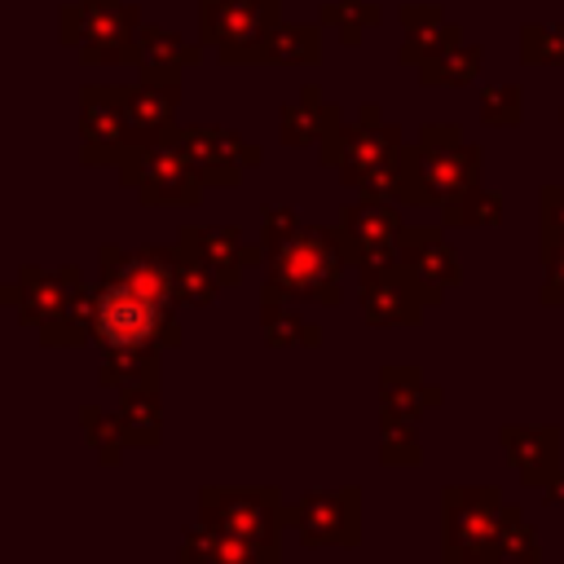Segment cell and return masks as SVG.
Here are the masks:
<instances>
[{
  "instance_id": "cell-1",
  "label": "cell",
  "mask_w": 564,
  "mask_h": 564,
  "mask_svg": "<svg viewBox=\"0 0 564 564\" xmlns=\"http://www.w3.org/2000/svg\"><path fill=\"white\" fill-rule=\"evenodd\" d=\"M401 128L383 119V110L375 101L361 106L357 123H339L326 141H322V163L339 167L344 185L361 189V194H397L401 181Z\"/></svg>"
},
{
  "instance_id": "cell-2",
  "label": "cell",
  "mask_w": 564,
  "mask_h": 564,
  "mask_svg": "<svg viewBox=\"0 0 564 564\" xmlns=\"http://www.w3.org/2000/svg\"><path fill=\"white\" fill-rule=\"evenodd\" d=\"M480 176V150L471 141H463L458 128L449 123H432L423 128V137L414 145H405L401 154V181L397 194L401 203H449L458 194H467Z\"/></svg>"
},
{
  "instance_id": "cell-3",
  "label": "cell",
  "mask_w": 564,
  "mask_h": 564,
  "mask_svg": "<svg viewBox=\"0 0 564 564\" xmlns=\"http://www.w3.org/2000/svg\"><path fill=\"white\" fill-rule=\"evenodd\" d=\"M137 26H141V9L128 0H75L57 13V40L75 48L84 66L132 62Z\"/></svg>"
},
{
  "instance_id": "cell-4",
  "label": "cell",
  "mask_w": 564,
  "mask_h": 564,
  "mask_svg": "<svg viewBox=\"0 0 564 564\" xmlns=\"http://www.w3.org/2000/svg\"><path fill=\"white\" fill-rule=\"evenodd\" d=\"M273 22H282V0H198V44L220 66H242Z\"/></svg>"
},
{
  "instance_id": "cell-5",
  "label": "cell",
  "mask_w": 564,
  "mask_h": 564,
  "mask_svg": "<svg viewBox=\"0 0 564 564\" xmlns=\"http://www.w3.org/2000/svg\"><path fill=\"white\" fill-rule=\"evenodd\" d=\"M339 234L335 229H300L282 247H273L269 264V291L291 295H326L335 300V273H339Z\"/></svg>"
},
{
  "instance_id": "cell-6",
  "label": "cell",
  "mask_w": 564,
  "mask_h": 564,
  "mask_svg": "<svg viewBox=\"0 0 564 564\" xmlns=\"http://www.w3.org/2000/svg\"><path fill=\"white\" fill-rule=\"evenodd\" d=\"M119 176L145 203H159V207H189V203H198V194L207 185L198 176V167L189 163V154L176 150L172 141H159V145H145V150L123 154Z\"/></svg>"
},
{
  "instance_id": "cell-7",
  "label": "cell",
  "mask_w": 564,
  "mask_h": 564,
  "mask_svg": "<svg viewBox=\"0 0 564 564\" xmlns=\"http://www.w3.org/2000/svg\"><path fill=\"white\" fill-rule=\"evenodd\" d=\"M79 141H84V163H123V154L132 150L123 84H84V93H79Z\"/></svg>"
},
{
  "instance_id": "cell-8",
  "label": "cell",
  "mask_w": 564,
  "mask_h": 564,
  "mask_svg": "<svg viewBox=\"0 0 564 564\" xmlns=\"http://www.w3.org/2000/svg\"><path fill=\"white\" fill-rule=\"evenodd\" d=\"M159 322H163V317H159V300H150L145 291H137V286H128V282H115V278L97 291L93 330H97L110 348L128 352V348L150 344L154 330H159Z\"/></svg>"
},
{
  "instance_id": "cell-9",
  "label": "cell",
  "mask_w": 564,
  "mask_h": 564,
  "mask_svg": "<svg viewBox=\"0 0 564 564\" xmlns=\"http://www.w3.org/2000/svg\"><path fill=\"white\" fill-rule=\"evenodd\" d=\"M401 216H397V207L392 203H383V198H375V194H366L361 203H352V207H344V216H339V242L352 251V260L361 264V269H379V264H392V256H397V247H401Z\"/></svg>"
},
{
  "instance_id": "cell-10",
  "label": "cell",
  "mask_w": 564,
  "mask_h": 564,
  "mask_svg": "<svg viewBox=\"0 0 564 564\" xmlns=\"http://www.w3.org/2000/svg\"><path fill=\"white\" fill-rule=\"evenodd\" d=\"M167 141L189 154V163L207 185H234L242 167L260 163V145H247L229 128H172Z\"/></svg>"
},
{
  "instance_id": "cell-11",
  "label": "cell",
  "mask_w": 564,
  "mask_h": 564,
  "mask_svg": "<svg viewBox=\"0 0 564 564\" xmlns=\"http://www.w3.org/2000/svg\"><path fill=\"white\" fill-rule=\"evenodd\" d=\"M123 106H128V123H132V150L159 145L172 132V115L181 106V79L176 75H141L137 84H123Z\"/></svg>"
},
{
  "instance_id": "cell-12",
  "label": "cell",
  "mask_w": 564,
  "mask_h": 564,
  "mask_svg": "<svg viewBox=\"0 0 564 564\" xmlns=\"http://www.w3.org/2000/svg\"><path fill=\"white\" fill-rule=\"evenodd\" d=\"M397 18H401V31H405L401 53H397L401 66H419L423 57L463 44V26L449 22L441 4H397Z\"/></svg>"
},
{
  "instance_id": "cell-13",
  "label": "cell",
  "mask_w": 564,
  "mask_h": 564,
  "mask_svg": "<svg viewBox=\"0 0 564 564\" xmlns=\"http://www.w3.org/2000/svg\"><path fill=\"white\" fill-rule=\"evenodd\" d=\"M242 66H322V22H273Z\"/></svg>"
},
{
  "instance_id": "cell-14",
  "label": "cell",
  "mask_w": 564,
  "mask_h": 564,
  "mask_svg": "<svg viewBox=\"0 0 564 564\" xmlns=\"http://www.w3.org/2000/svg\"><path fill=\"white\" fill-rule=\"evenodd\" d=\"M339 123H344V110H339L335 101H326L317 84H304L300 97L282 106V115H278V137H282L286 145H313V141L322 145Z\"/></svg>"
},
{
  "instance_id": "cell-15",
  "label": "cell",
  "mask_w": 564,
  "mask_h": 564,
  "mask_svg": "<svg viewBox=\"0 0 564 564\" xmlns=\"http://www.w3.org/2000/svg\"><path fill=\"white\" fill-rule=\"evenodd\" d=\"M198 57H203V44H185L176 31H167L159 22H141L132 35L128 66H137V75H176L181 79V70L194 66Z\"/></svg>"
},
{
  "instance_id": "cell-16",
  "label": "cell",
  "mask_w": 564,
  "mask_h": 564,
  "mask_svg": "<svg viewBox=\"0 0 564 564\" xmlns=\"http://www.w3.org/2000/svg\"><path fill=\"white\" fill-rule=\"evenodd\" d=\"M401 264L419 278V286L423 282H432V286H449V282H458V260L449 256V247L441 242V234L436 229H401Z\"/></svg>"
},
{
  "instance_id": "cell-17",
  "label": "cell",
  "mask_w": 564,
  "mask_h": 564,
  "mask_svg": "<svg viewBox=\"0 0 564 564\" xmlns=\"http://www.w3.org/2000/svg\"><path fill=\"white\" fill-rule=\"evenodd\" d=\"M181 247H185V251H194L198 260H207V264L216 269V278H225V282H234V278H238V269H242V260L251 256V251H247V242H242V234H238V229H229V225L185 229V234H181Z\"/></svg>"
},
{
  "instance_id": "cell-18",
  "label": "cell",
  "mask_w": 564,
  "mask_h": 564,
  "mask_svg": "<svg viewBox=\"0 0 564 564\" xmlns=\"http://www.w3.org/2000/svg\"><path fill=\"white\" fill-rule=\"evenodd\" d=\"M480 62H485V48L463 40L454 48L423 57L414 70H419V84H427V88H458V84H471L480 75Z\"/></svg>"
},
{
  "instance_id": "cell-19",
  "label": "cell",
  "mask_w": 564,
  "mask_h": 564,
  "mask_svg": "<svg viewBox=\"0 0 564 564\" xmlns=\"http://www.w3.org/2000/svg\"><path fill=\"white\" fill-rule=\"evenodd\" d=\"M524 66H564V22H524L520 26Z\"/></svg>"
},
{
  "instance_id": "cell-20",
  "label": "cell",
  "mask_w": 564,
  "mask_h": 564,
  "mask_svg": "<svg viewBox=\"0 0 564 564\" xmlns=\"http://www.w3.org/2000/svg\"><path fill=\"white\" fill-rule=\"evenodd\" d=\"M498 216H502V198L480 185H471L467 194L445 203V225H494Z\"/></svg>"
},
{
  "instance_id": "cell-21",
  "label": "cell",
  "mask_w": 564,
  "mask_h": 564,
  "mask_svg": "<svg viewBox=\"0 0 564 564\" xmlns=\"http://www.w3.org/2000/svg\"><path fill=\"white\" fill-rule=\"evenodd\" d=\"M524 115V93L520 84H494L480 93V119L489 128H516Z\"/></svg>"
},
{
  "instance_id": "cell-22",
  "label": "cell",
  "mask_w": 564,
  "mask_h": 564,
  "mask_svg": "<svg viewBox=\"0 0 564 564\" xmlns=\"http://www.w3.org/2000/svg\"><path fill=\"white\" fill-rule=\"evenodd\" d=\"M317 22L322 26H379L383 9L375 0H322L317 4Z\"/></svg>"
},
{
  "instance_id": "cell-23",
  "label": "cell",
  "mask_w": 564,
  "mask_h": 564,
  "mask_svg": "<svg viewBox=\"0 0 564 564\" xmlns=\"http://www.w3.org/2000/svg\"><path fill=\"white\" fill-rule=\"evenodd\" d=\"M494 511H498V498L489 502V498H480V502H463V511H458V538H463V546H494Z\"/></svg>"
},
{
  "instance_id": "cell-24",
  "label": "cell",
  "mask_w": 564,
  "mask_h": 564,
  "mask_svg": "<svg viewBox=\"0 0 564 564\" xmlns=\"http://www.w3.org/2000/svg\"><path fill=\"white\" fill-rule=\"evenodd\" d=\"M225 529H229L234 538H242V542H260V538H269V511H264L256 498H229V520H225Z\"/></svg>"
},
{
  "instance_id": "cell-25",
  "label": "cell",
  "mask_w": 564,
  "mask_h": 564,
  "mask_svg": "<svg viewBox=\"0 0 564 564\" xmlns=\"http://www.w3.org/2000/svg\"><path fill=\"white\" fill-rule=\"evenodd\" d=\"M295 234H300V225H295L291 207H264V242H269V251L282 247L286 238H295Z\"/></svg>"
},
{
  "instance_id": "cell-26",
  "label": "cell",
  "mask_w": 564,
  "mask_h": 564,
  "mask_svg": "<svg viewBox=\"0 0 564 564\" xmlns=\"http://www.w3.org/2000/svg\"><path fill=\"white\" fill-rule=\"evenodd\" d=\"M542 225L546 234H564V185L542 189Z\"/></svg>"
},
{
  "instance_id": "cell-27",
  "label": "cell",
  "mask_w": 564,
  "mask_h": 564,
  "mask_svg": "<svg viewBox=\"0 0 564 564\" xmlns=\"http://www.w3.org/2000/svg\"><path fill=\"white\" fill-rule=\"evenodd\" d=\"M361 35H366V26H339V44H348V48H357Z\"/></svg>"
},
{
  "instance_id": "cell-28",
  "label": "cell",
  "mask_w": 564,
  "mask_h": 564,
  "mask_svg": "<svg viewBox=\"0 0 564 564\" xmlns=\"http://www.w3.org/2000/svg\"><path fill=\"white\" fill-rule=\"evenodd\" d=\"M560 123H564V110H560Z\"/></svg>"
}]
</instances>
